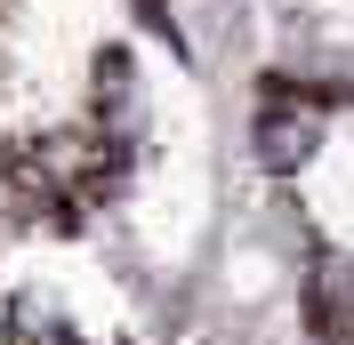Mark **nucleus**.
<instances>
[{"label": "nucleus", "instance_id": "obj_1", "mask_svg": "<svg viewBox=\"0 0 354 345\" xmlns=\"http://www.w3.org/2000/svg\"><path fill=\"white\" fill-rule=\"evenodd\" d=\"M314 152H322V112H314V105H266L258 112V161H266V169L298 177Z\"/></svg>", "mask_w": 354, "mask_h": 345}, {"label": "nucleus", "instance_id": "obj_2", "mask_svg": "<svg viewBox=\"0 0 354 345\" xmlns=\"http://www.w3.org/2000/svg\"><path fill=\"white\" fill-rule=\"evenodd\" d=\"M97 97H113V105L129 97V48H105L97 57Z\"/></svg>", "mask_w": 354, "mask_h": 345}, {"label": "nucleus", "instance_id": "obj_3", "mask_svg": "<svg viewBox=\"0 0 354 345\" xmlns=\"http://www.w3.org/2000/svg\"><path fill=\"white\" fill-rule=\"evenodd\" d=\"M314 345H338V337H314Z\"/></svg>", "mask_w": 354, "mask_h": 345}]
</instances>
